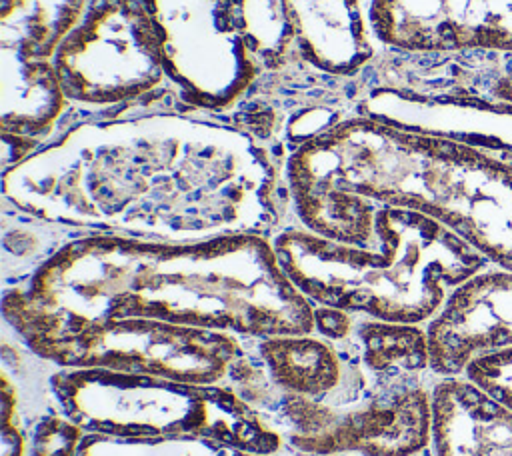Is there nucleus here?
Returning a JSON list of instances; mask_svg holds the SVG:
<instances>
[{
    "instance_id": "18",
    "label": "nucleus",
    "mask_w": 512,
    "mask_h": 456,
    "mask_svg": "<svg viewBox=\"0 0 512 456\" xmlns=\"http://www.w3.org/2000/svg\"><path fill=\"white\" fill-rule=\"evenodd\" d=\"M462 378L512 412V344L476 354L466 364Z\"/></svg>"
},
{
    "instance_id": "11",
    "label": "nucleus",
    "mask_w": 512,
    "mask_h": 456,
    "mask_svg": "<svg viewBox=\"0 0 512 456\" xmlns=\"http://www.w3.org/2000/svg\"><path fill=\"white\" fill-rule=\"evenodd\" d=\"M384 50L448 54L512 50V0H364Z\"/></svg>"
},
{
    "instance_id": "5",
    "label": "nucleus",
    "mask_w": 512,
    "mask_h": 456,
    "mask_svg": "<svg viewBox=\"0 0 512 456\" xmlns=\"http://www.w3.org/2000/svg\"><path fill=\"white\" fill-rule=\"evenodd\" d=\"M62 412L86 434L124 440L206 438L264 456L296 454L262 412L222 384H190L104 368H56Z\"/></svg>"
},
{
    "instance_id": "4",
    "label": "nucleus",
    "mask_w": 512,
    "mask_h": 456,
    "mask_svg": "<svg viewBox=\"0 0 512 456\" xmlns=\"http://www.w3.org/2000/svg\"><path fill=\"white\" fill-rule=\"evenodd\" d=\"M280 266L314 304L382 322L426 326L490 260L440 220L374 206V246L318 236L296 220L272 236Z\"/></svg>"
},
{
    "instance_id": "9",
    "label": "nucleus",
    "mask_w": 512,
    "mask_h": 456,
    "mask_svg": "<svg viewBox=\"0 0 512 456\" xmlns=\"http://www.w3.org/2000/svg\"><path fill=\"white\" fill-rule=\"evenodd\" d=\"M158 32L164 70L194 112L226 114L260 74L238 34L230 0H142Z\"/></svg>"
},
{
    "instance_id": "13",
    "label": "nucleus",
    "mask_w": 512,
    "mask_h": 456,
    "mask_svg": "<svg viewBox=\"0 0 512 456\" xmlns=\"http://www.w3.org/2000/svg\"><path fill=\"white\" fill-rule=\"evenodd\" d=\"M294 50L310 66L342 76H360L380 54L364 0H288Z\"/></svg>"
},
{
    "instance_id": "7",
    "label": "nucleus",
    "mask_w": 512,
    "mask_h": 456,
    "mask_svg": "<svg viewBox=\"0 0 512 456\" xmlns=\"http://www.w3.org/2000/svg\"><path fill=\"white\" fill-rule=\"evenodd\" d=\"M52 64L72 108L88 114L86 120L178 98L164 70L156 26L142 0H86Z\"/></svg>"
},
{
    "instance_id": "15",
    "label": "nucleus",
    "mask_w": 512,
    "mask_h": 456,
    "mask_svg": "<svg viewBox=\"0 0 512 456\" xmlns=\"http://www.w3.org/2000/svg\"><path fill=\"white\" fill-rule=\"evenodd\" d=\"M74 110L52 60L28 58L0 46V130L46 146Z\"/></svg>"
},
{
    "instance_id": "3",
    "label": "nucleus",
    "mask_w": 512,
    "mask_h": 456,
    "mask_svg": "<svg viewBox=\"0 0 512 456\" xmlns=\"http://www.w3.org/2000/svg\"><path fill=\"white\" fill-rule=\"evenodd\" d=\"M292 214L356 196L424 212L512 272V160L352 116L298 148L284 166Z\"/></svg>"
},
{
    "instance_id": "2",
    "label": "nucleus",
    "mask_w": 512,
    "mask_h": 456,
    "mask_svg": "<svg viewBox=\"0 0 512 456\" xmlns=\"http://www.w3.org/2000/svg\"><path fill=\"white\" fill-rule=\"evenodd\" d=\"M314 308L260 234L168 242L86 230L2 292L4 324L24 344L120 318L312 334Z\"/></svg>"
},
{
    "instance_id": "6",
    "label": "nucleus",
    "mask_w": 512,
    "mask_h": 456,
    "mask_svg": "<svg viewBox=\"0 0 512 456\" xmlns=\"http://www.w3.org/2000/svg\"><path fill=\"white\" fill-rule=\"evenodd\" d=\"M360 82V116L512 160V50L382 48Z\"/></svg>"
},
{
    "instance_id": "10",
    "label": "nucleus",
    "mask_w": 512,
    "mask_h": 456,
    "mask_svg": "<svg viewBox=\"0 0 512 456\" xmlns=\"http://www.w3.org/2000/svg\"><path fill=\"white\" fill-rule=\"evenodd\" d=\"M360 98V76H334L294 54L282 68L260 72L240 100L216 118L252 136L286 166L298 148L358 116Z\"/></svg>"
},
{
    "instance_id": "8",
    "label": "nucleus",
    "mask_w": 512,
    "mask_h": 456,
    "mask_svg": "<svg viewBox=\"0 0 512 456\" xmlns=\"http://www.w3.org/2000/svg\"><path fill=\"white\" fill-rule=\"evenodd\" d=\"M244 338L152 318H120L26 346L58 368H104L190 384H222L244 352Z\"/></svg>"
},
{
    "instance_id": "16",
    "label": "nucleus",
    "mask_w": 512,
    "mask_h": 456,
    "mask_svg": "<svg viewBox=\"0 0 512 456\" xmlns=\"http://www.w3.org/2000/svg\"><path fill=\"white\" fill-rule=\"evenodd\" d=\"M84 6L86 0H0V46L52 60Z\"/></svg>"
},
{
    "instance_id": "12",
    "label": "nucleus",
    "mask_w": 512,
    "mask_h": 456,
    "mask_svg": "<svg viewBox=\"0 0 512 456\" xmlns=\"http://www.w3.org/2000/svg\"><path fill=\"white\" fill-rule=\"evenodd\" d=\"M424 328L432 372L438 378L462 376L476 354L512 344V272L492 264L480 270Z\"/></svg>"
},
{
    "instance_id": "17",
    "label": "nucleus",
    "mask_w": 512,
    "mask_h": 456,
    "mask_svg": "<svg viewBox=\"0 0 512 456\" xmlns=\"http://www.w3.org/2000/svg\"><path fill=\"white\" fill-rule=\"evenodd\" d=\"M230 14L260 72L282 68L296 54L288 0H230Z\"/></svg>"
},
{
    "instance_id": "1",
    "label": "nucleus",
    "mask_w": 512,
    "mask_h": 456,
    "mask_svg": "<svg viewBox=\"0 0 512 456\" xmlns=\"http://www.w3.org/2000/svg\"><path fill=\"white\" fill-rule=\"evenodd\" d=\"M2 198L48 222L168 242L272 238L294 220L284 164L188 110L80 120L4 170Z\"/></svg>"
},
{
    "instance_id": "14",
    "label": "nucleus",
    "mask_w": 512,
    "mask_h": 456,
    "mask_svg": "<svg viewBox=\"0 0 512 456\" xmlns=\"http://www.w3.org/2000/svg\"><path fill=\"white\" fill-rule=\"evenodd\" d=\"M430 446L436 456H512V412L462 376L438 378Z\"/></svg>"
}]
</instances>
